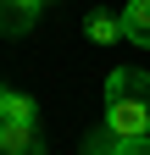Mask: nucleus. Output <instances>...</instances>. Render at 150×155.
Segmentation results:
<instances>
[{
    "instance_id": "nucleus-1",
    "label": "nucleus",
    "mask_w": 150,
    "mask_h": 155,
    "mask_svg": "<svg viewBox=\"0 0 150 155\" xmlns=\"http://www.w3.org/2000/svg\"><path fill=\"white\" fill-rule=\"evenodd\" d=\"M106 127L117 139H150V72L117 67L106 78Z\"/></svg>"
},
{
    "instance_id": "nucleus-4",
    "label": "nucleus",
    "mask_w": 150,
    "mask_h": 155,
    "mask_svg": "<svg viewBox=\"0 0 150 155\" xmlns=\"http://www.w3.org/2000/svg\"><path fill=\"white\" fill-rule=\"evenodd\" d=\"M89 39H95V45H117L122 39V17L117 11H95L89 17Z\"/></svg>"
},
{
    "instance_id": "nucleus-5",
    "label": "nucleus",
    "mask_w": 150,
    "mask_h": 155,
    "mask_svg": "<svg viewBox=\"0 0 150 155\" xmlns=\"http://www.w3.org/2000/svg\"><path fill=\"white\" fill-rule=\"evenodd\" d=\"M45 0H0V28H28V17Z\"/></svg>"
},
{
    "instance_id": "nucleus-8",
    "label": "nucleus",
    "mask_w": 150,
    "mask_h": 155,
    "mask_svg": "<svg viewBox=\"0 0 150 155\" xmlns=\"http://www.w3.org/2000/svg\"><path fill=\"white\" fill-rule=\"evenodd\" d=\"M0 155H6V122H0Z\"/></svg>"
},
{
    "instance_id": "nucleus-6",
    "label": "nucleus",
    "mask_w": 150,
    "mask_h": 155,
    "mask_svg": "<svg viewBox=\"0 0 150 155\" xmlns=\"http://www.w3.org/2000/svg\"><path fill=\"white\" fill-rule=\"evenodd\" d=\"M33 139H39V127H6V155H39Z\"/></svg>"
},
{
    "instance_id": "nucleus-7",
    "label": "nucleus",
    "mask_w": 150,
    "mask_h": 155,
    "mask_svg": "<svg viewBox=\"0 0 150 155\" xmlns=\"http://www.w3.org/2000/svg\"><path fill=\"white\" fill-rule=\"evenodd\" d=\"M117 155H150V139H122Z\"/></svg>"
},
{
    "instance_id": "nucleus-3",
    "label": "nucleus",
    "mask_w": 150,
    "mask_h": 155,
    "mask_svg": "<svg viewBox=\"0 0 150 155\" xmlns=\"http://www.w3.org/2000/svg\"><path fill=\"white\" fill-rule=\"evenodd\" d=\"M117 17H122V39H128V45L150 50V0H128Z\"/></svg>"
},
{
    "instance_id": "nucleus-9",
    "label": "nucleus",
    "mask_w": 150,
    "mask_h": 155,
    "mask_svg": "<svg viewBox=\"0 0 150 155\" xmlns=\"http://www.w3.org/2000/svg\"><path fill=\"white\" fill-rule=\"evenodd\" d=\"M45 6H50V0H45Z\"/></svg>"
},
{
    "instance_id": "nucleus-2",
    "label": "nucleus",
    "mask_w": 150,
    "mask_h": 155,
    "mask_svg": "<svg viewBox=\"0 0 150 155\" xmlns=\"http://www.w3.org/2000/svg\"><path fill=\"white\" fill-rule=\"evenodd\" d=\"M0 122L6 127H39V105H33L28 94H17V89L0 83Z\"/></svg>"
}]
</instances>
